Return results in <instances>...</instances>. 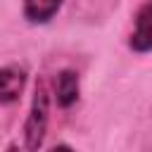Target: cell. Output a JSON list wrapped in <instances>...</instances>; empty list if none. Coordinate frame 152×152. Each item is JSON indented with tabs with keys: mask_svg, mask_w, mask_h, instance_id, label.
Instances as JSON below:
<instances>
[{
	"mask_svg": "<svg viewBox=\"0 0 152 152\" xmlns=\"http://www.w3.org/2000/svg\"><path fill=\"white\" fill-rule=\"evenodd\" d=\"M128 48L138 55L152 52V2H142L133 17V31L128 36Z\"/></svg>",
	"mask_w": 152,
	"mask_h": 152,
	"instance_id": "2",
	"label": "cell"
},
{
	"mask_svg": "<svg viewBox=\"0 0 152 152\" xmlns=\"http://www.w3.org/2000/svg\"><path fill=\"white\" fill-rule=\"evenodd\" d=\"M150 2H152V0H150Z\"/></svg>",
	"mask_w": 152,
	"mask_h": 152,
	"instance_id": "6",
	"label": "cell"
},
{
	"mask_svg": "<svg viewBox=\"0 0 152 152\" xmlns=\"http://www.w3.org/2000/svg\"><path fill=\"white\" fill-rule=\"evenodd\" d=\"M28 81V71L19 64H5L0 66V104H14L19 102L24 88Z\"/></svg>",
	"mask_w": 152,
	"mask_h": 152,
	"instance_id": "3",
	"label": "cell"
},
{
	"mask_svg": "<svg viewBox=\"0 0 152 152\" xmlns=\"http://www.w3.org/2000/svg\"><path fill=\"white\" fill-rule=\"evenodd\" d=\"M78 95H81V78H78V71L74 69H62L57 76H55V86H52V97L57 102L59 109H69L78 102Z\"/></svg>",
	"mask_w": 152,
	"mask_h": 152,
	"instance_id": "4",
	"label": "cell"
},
{
	"mask_svg": "<svg viewBox=\"0 0 152 152\" xmlns=\"http://www.w3.org/2000/svg\"><path fill=\"white\" fill-rule=\"evenodd\" d=\"M50 88L45 78H38L33 86V95H31V107L24 121V147L26 150H38L43 147L45 133H48V124H50Z\"/></svg>",
	"mask_w": 152,
	"mask_h": 152,
	"instance_id": "1",
	"label": "cell"
},
{
	"mask_svg": "<svg viewBox=\"0 0 152 152\" xmlns=\"http://www.w3.org/2000/svg\"><path fill=\"white\" fill-rule=\"evenodd\" d=\"M64 0H24V19L28 24H48L57 17V12L62 10Z\"/></svg>",
	"mask_w": 152,
	"mask_h": 152,
	"instance_id": "5",
	"label": "cell"
}]
</instances>
